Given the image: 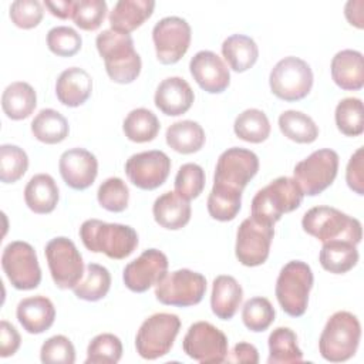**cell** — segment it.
<instances>
[{"instance_id": "6da1fadb", "label": "cell", "mask_w": 364, "mask_h": 364, "mask_svg": "<svg viewBox=\"0 0 364 364\" xmlns=\"http://www.w3.org/2000/svg\"><path fill=\"white\" fill-rule=\"evenodd\" d=\"M95 46L104 60L105 71L114 82L129 84L136 80L142 61L135 51L134 40L129 34L108 28L97 36Z\"/></svg>"}, {"instance_id": "7a4b0ae2", "label": "cell", "mask_w": 364, "mask_h": 364, "mask_svg": "<svg viewBox=\"0 0 364 364\" xmlns=\"http://www.w3.org/2000/svg\"><path fill=\"white\" fill-rule=\"evenodd\" d=\"M80 237L90 252L104 253L115 260L128 257L138 246V233L134 228L100 219L85 220L80 228Z\"/></svg>"}, {"instance_id": "3957f363", "label": "cell", "mask_w": 364, "mask_h": 364, "mask_svg": "<svg viewBox=\"0 0 364 364\" xmlns=\"http://www.w3.org/2000/svg\"><path fill=\"white\" fill-rule=\"evenodd\" d=\"M304 193L294 178L280 176L260 189L252 199V218L274 226L284 213L296 210Z\"/></svg>"}, {"instance_id": "277c9868", "label": "cell", "mask_w": 364, "mask_h": 364, "mask_svg": "<svg viewBox=\"0 0 364 364\" xmlns=\"http://www.w3.org/2000/svg\"><path fill=\"white\" fill-rule=\"evenodd\" d=\"M360 338L361 324L358 318L350 311H336L320 334L318 351L327 361H347L355 354Z\"/></svg>"}, {"instance_id": "5b68a950", "label": "cell", "mask_w": 364, "mask_h": 364, "mask_svg": "<svg viewBox=\"0 0 364 364\" xmlns=\"http://www.w3.org/2000/svg\"><path fill=\"white\" fill-rule=\"evenodd\" d=\"M306 233L324 242L348 240L358 245L363 237L361 222L331 206H316L301 219Z\"/></svg>"}, {"instance_id": "8992f818", "label": "cell", "mask_w": 364, "mask_h": 364, "mask_svg": "<svg viewBox=\"0 0 364 364\" xmlns=\"http://www.w3.org/2000/svg\"><path fill=\"white\" fill-rule=\"evenodd\" d=\"M313 282L311 267L301 260H291L282 267L274 291L277 301L286 314L300 317L306 313Z\"/></svg>"}, {"instance_id": "52a82bcc", "label": "cell", "mask_w": 364, "mask_h": 364, "mask_svg": "<svg viewBox=\"0 0 364 364\" xmlns=\"http://www.w3.org/2000/svg\"><path fill=\"white\" fill-rule=\"evenodd\" d=\"M181 330V320L172 313H156L145 318L135 337L136 353L145 360H156L169 353Z\"/></svg>"}, {"instance_id": "ba28073f", "label": "cell", "mask_w": 364, "mask_h": 364, "mask_svg": "<svg viewBox=\"0 0 364 364\" xmlns=\"http://www.w3.org/2000/svg\"><path fill=\"white\" fill-rule=\"evenodd\" d=\"M272 92L283 101H300L313 87V71L299 57H284L276 63L269 75Z\"/></svg>"}, {"instance_id": "9c48e42d", "label": "cell", "mask_w": 364, "mask_h": 364, "mask_svg": "<svg viewBox=\"0 0 364 364\" xmlns=\"http://www.w3.org/2000/svg\"><path fill=\"white\" fill-rule=\"evenodd\" d=\"M257 171L259 158L255 152L239 146L229 148L218 159L212 188L242 193Z\"/></svg>"}, {"instance_id": "30bf717a", "label": "cell", "mask_w": 364, "mask_h": 364, "mask_svg": "<svg viewBox=\"0 0 364 364\" xmlns=\"http://www.w3.org/2000/svg\"><path fill=\"white\" fill-rule=\"evenodd\" d=\"M205 293V276L189 269L166 273L155 287V297L159 303L176 307L195 306L202 301Z\"/></svg>"}, {"instance_id": "8fae6325", "label": "cell", "mask_w": 364, "mask_h": 364, "mask_svg": "<svg viewBox=\"0 0 364 364\" xmlns=\"http://www.w3.org/2000/svg\"><path fill=\"white\" fill-rule=\"evenodd\" d=\"M337 171L338 154L333 149L323 148L300 161L294 166L293 173L301 192L309 196H316L334 182Z\"/></svg>"}, {"instance_id": "7c38bea8", "label": "cell", "mask_w": 364, "mask_h": 364, "mask_svg": "<svg viewBox=\"0 0 364 364\" xmlns=\"http://www.w3.org/2000/svg\"><path fill=\"white\" fill-rule=\"evenodd\" d=\"M46 259L53 282L58 289H74L84 276V262L73 240L64 236L46 245Z\"/></svg>"}, {"instance_id": "4fadbf2b", "label": "cell", "mask_w": 364, "mask_h": 364, "mask_svg": "<svg viewBox=\"0 0 364 364\" xmlns=\"http://www.w3.org/2000/svg\"><path fill=\"white\" fill-rule=\"evenodd\" d=\"M1 267L11 286L17 290H33L41 282L37 253L27 242H10L1 255Z\"/></svg>"}, {"instance_id": "5bb4252c", "label": "cell", "mask_w": 364, "mask_h": 364, "mask_svg": "<svg viewBox=\"0 0 364 364\" xmlns=\"http://www.w3.org/2000/svg\"><path fill=\"white\" fill-rule=\"evenodd\" d=\"M182 347L188 357L202 364L223 363L229 353L225 333L208 321L193 323L183 337Z\"/></svg>"}, {"instance_id": "9a60e30c", "label": "cell", "mask_w": 364, "mask_h": 364, "mask_svg": "<svg viewBox=\"0 0 364 364\" xmlns=\"http://www.w3.org/2000/svg\"><path fill=\"white\" fill-rule=\"evenodd\" d=\"M191 37V26L185 18L178 16L161 18L152 28L158 61L166 65L178 63L186 54Z\"/></svg>"}, {"instance_id": "2e32d148", "label": "cell", "mask_w": 364, "mask_h": 364, "mask_svg": "<svg viewBox=\"0 0 364 364\" xmlns=\"http://www.w3.org/2000/svg\"><path fill=\"white\" fill-rule=\"evenodd\" d=\"M273 236L274 228L272 225L260 223L252 216L245 219L236 233V259L249 267L263 264L269 257Z\"/></svg>"}, {"instance_id": "e0dca14e", "label": "cell", "mask_w": 364, "mask_h": 364, "mask_svg": "<svg viewBox=\"0 0 364 364\" xmlns=\"http://www.w3.org/2000/svg\"><path fill=\"white\" fill-rule=\"evenodd\" d=\"M171 159L158 149L134 154L125 162L128 179L139 189L154 191L159 188L169 176Z\"/></svg>"}, {"instance_id": "ac0fdd59", "label": "cell", "mask_w": 364, "mask_h": 364, "mask_svg": "<svg viewBox=\"0 0 364 364\" xmlns=\"http://www.w3.org/2000/svg\"><path fill=\"white\" fill-rule=\"evenodd\" d=\"M168 264L165 253L158 249H146L125 266L122 273L124 284L131 291L144 293L166 276Z\"/></svg>"}, {"instance_id": "d6986e66", "label": "cell", "mask_w": 364, "mask_h": 364, "mask_svg": "<svg viewBox=\"0 0 364 364\" xmlns=\"http://www.w3.org/2000/svg\"><path fill=\"white\" fill-rule=\"evenodd\" d=\"M58 169L63 181L75 191L90 188L98 173V161L84 148H71L61 154Z\"/></svg>"}, {"instance_id": "ffe728a7", "label": "cell", "mask_w": 364, "mask_h": 364, "mask_svg": "<svg viewBox=\"0 0 364 364\" xmlns=\"http://www.w3.org/2000/svg\"><path fill=\"white\" fill-rule=\"evenodd\" d=\"M189 71L198 85L209 92H223L230 84V73L223 60L213 51H198L189 63Z\"/></svg>"}, {"instance_id": "44dd1931", "label": "cell", "mask_w": 364, "mask_h": 364, "mask_svg": "<svg viewBox=\"0 0 364 364\" xmlns=\"http://www.w3.org/2000/svg\"><path fill=\"white\" fill-rule=\"evenodd\" d=\"M195 94L189 82L181 77H168L159 82L155 91L156 108L169 117L185 114L193 104Z\"/></svg>"}, {"instance_id": "7402d4cb", "label": "cell", "mask_w": 364, "mask_h": 364, "mask_svg": "<svg viewBox=\"0 0 364 364\" xmlns=\"http://www.w3.org/2000/svg\"><path fill=\"white\" fill-rule=\"evenodd\" d=\"M16 316L23 328L30 334L47 331L55 320V309L46 296L26 297L17 304Z\"/></svg>"}, {"instance_id": "603a6c76", "label": "cell", "mask_w": 364, "mask_h": 364, "mask_svg": "<svg viewBox=\"0 0 364 364\" xmlns=\"http://www.w3.org/2000/svg\"><path fill=\"white\" fill-rule=\"evenodd\" d=\"M92 92V78L91 75L80 68L70 67L64 70L55 82V95L58 101L65 107H80L82 105Z\"/></svg>"}, {"instance_id": "cb8c5ba5", "label": "cell", "mask_w": 364, "mask_h": 364, "mask_svg": "<svg viewBox=\"0 0 364 364\" xmlns=\"http://www.w3.org/2000/svg\"><path fill=\"white\" fill-rule=\"evenodd\" d=\"M331 78L341 90L358 91L364 85V58L357 50H341L331 60Z\"/></svg>"}, {"instance_id": "d4e9b609", "label": "cell", "mask_w": 364, "mask_h": 364, "mask_svg": "<svg viewBox=\"0 0 364 364\" xmlns=\"http://www.w3.org/2000/svg\"><path fill=\"white\" fill-rule=\"evenodd\" d=\"M154 9L152 0H119L108 16L111 30L129 34L152 16Z\"/></svg>"}, {"instance_id": "484cf974", "label": "cell", "mask_w": 364, "mask_h": 364, "mask_svg": "<svg viewBox=\"0 0 364 364\" xmlns=\"http://www.w3.org/2000/svg\"><path fill=\"white\" fill-rule=\"evenodd\" d=\"M189 200L176 192H165L158 196L152 206L155 222L169 230H178L188 225L191 220Z\"/></svg>"}, {"instance_id": "4316f807", "label": "cell", "mask_w": 364, "mask_h": 364, "mask_svg": "<svg viewBox=\"0 0 364 364\" xmlns=\"http://www.w3.org/2000/svg\"><path fill=\"white\" fill-rule=\"evenodd\" d=\"M242 299V286L233 276L220 274L213 280L210 307L218 318L230 320L236 314Z\"/></svg>"}, {"instance_id": "83f0119b", "label": "cell", "mask_w": 364, "mask_h": 364, "mask_svg": "<svg viewBox=\"0 0 364 364\" xmlns=\"http://www.w3.org/2000/svg\"><path fill=\"white\" fill-rule=\"evenodd\" d=\"M58 186L48 173L34 175L24 188L26 205L38 215L53 212L58 203Z\"/></svg>"}, {"instance_id": "f1b7e54d", "label": "cell", "mask_w": 364, "mask_h": 364, "mask_svg": "<svg viewBox=\"0 0 364 364\" xmlns=\"http://www.w3.org/2000/svg\"><path fill=\"white\" fill-rule=\"evenodd\" d=\"M37 105L34 88L24 81H16L6 87L1 95V108L7 118L20 121L30 117Z\"/></svg>"}, {"instance_id": "f546056e", "label": "cell", "mask_w": 364, "mask_h": 364, "mask_svg": "<svg viewBox=\"0 0 364 364\" xmlns=\"http://www.w3.org/2000/svg\"><path fill=\"white\" fill-rule=\"evenodd\" d=\"M318 260L321 267L330 273H347L358 262L357 245L348 240L324 242L318 255Z\"/></svg>"}, {"instance_id": "4dcf8cb0", "label": "cell", "mask_w": 364, "mask_h": 364, "mask_svg": "<svg viewBox=\"0 0 364 364\" xmlns=\"http://www.w3.org/2000/svg\"><path fill=\"white\" fill-rule=\"evenodd\" d=\"M222 55L233 71L245 73L256 64L259 48L252 37L232 34L222 43Z\"/></svg>"}, {"instance_id": "1f68e13d", "label": "cell", "mask_w": 364, "mask_h": 364, "mask_svg": "<svg viewBox=\"0 0 364 364\" xmlns=\"http://www.w3.org/2000/svg\"><path fill=\"white\" fill-rule=\"evenodd\" d=\"M165 138L166 144L173 151L188 155L202 149L205 144V131L196 121L183 119L169 125Z\"/></svg>"}, {"instance_id": "d6a6232c", "label": "cell", "mask_w": 364, "mask_h": 364, "mask_svg": "<svg viewBox=\"0 0 364 364\" xmlns=\"http://www.w3.org/2000/svg\"><path fill=\"white\" fill-rule=\"evenodd\" d=\"M31 132L40 142L53 145L68 136L70 127L63 114L53 108H44L31 121Z\"/></svg>"}, {"instance_id": "836d02e7", "label": "cell", "mask_w": 364, "mask_h": 364, "mask_svg": "<svg viewBox=\"0 0 364 364\" xmlns=\"http://www.w3.org/2000/svg\"><path fill=\"white\" fill-rule=\"evenodd\" d=\"M269 364H290L303 361L297 336L289 327H277L269 336Z\"/></svg>"}, {"instance_id": "e575fe53", "label": "cell", "mask_w": 364, "mask_h": 364, "mask_svg": "<svg viewBox=\"0 0 364 364\" xmlns=\"http://www.w3.org/2000/svg\"><path fill=\"white\" fill-rule=\"evenodd\" d=\"M279 128L282 134L297 142V144H311L318 136V127L307 114L301 111L287 109L279 117Z\"/></svg>"}, {"instance_id": "d590c367", "label": "cell", "mask_w": 364, "mask_h": 364, "mask_svg": "<svg viewBox=\"0 0 364 364\" xmlns=\"http://www.w3.org/2000/svg\"><path fill=\"white\" fill-rule=\"evenodd\" d=\"M161 128L158 117L146 108L132 109L124 119L122 129L125 136L136 144H144L155 139Z\"/></svg>"}, {"instance_id": "8d00e7d4", "label": "cell", "mask_w": 364, "mask_h": 364, "mask_svg": "<svg viewBox=\"0 0 364 364\" xmlns=\"http://www.w3.org/2000/svg\"><path fill=\"white\" fill-rule=\"evenodd\" d=\"M111 287V274L107 267L90 263L82 279L73 289L74 294L85 301H98L107 296Z\"/></svg>"}, {"instance_id": "74e56055", "label": "cell", "mask_w": 364, "mask_h": 364, "mask_svg": "<svg viewBox=\"0 0 364 364\" xmlns=\"http://www.w3.org/2000/svg\"><path fill=\"white\" fill-rule=\"evenodd\" d=\"M233 131L237 138L246 142L260 144L270 135V122L263 111L249 108L236 117Z\"/></svg>"}, {"instance_id": "f35d334b", "label": "cell", "mask_w": 364, "mask_h": 364, "mask_svg": "<svg viewBox=\"0 0 364 364\" xmlns=\"http://www.w3.org/2000/svg\"><path fill=\"white\" fill-rule=\"evenodd\" d=\"M334 119L338 131L347 136H358L364 131L363 102L360 98H343L334 112Z\"/></svg>"}, {"instance_id": "ab89813d", "label": "cell", "mask_w": 364, "mask_h": 364, "mask_svg": "<svg viewBox=\"0 0 364 364\" xmlns=\"http://www.w3.org/2000/svg\"><path fill=\"white\" fill-rule=\"evenodd\" d=\"M122 357L121 340L111 334L102 333L95 336L87 347V364H115Z\"/></svg>"}, {"instance_id": "60d3db41", "label": "cell", "mask_w": 364, "mask_h": 364, "mask_svg": "<svg viewBox=\"0 0 364 364\" xmlns=\"http://www.w3.org/2000/svg\"><path fill=\"white\" fill-rule=\"evenodd\" d=\"M276 316V311L266 297H252L249 299L242 310L243 324L255 333L264 331L270 327Z\"/></svg>"}, {"instance_id": "b9f144b4", "label": "cell", "mask_w": 364, "mask_h": 364, "mask_svg": "<svg viewBox=\"0 0 364 364\" xmlns=\"http://www.w3.org/2000/svg\"><path fill=\"white\" fill-rule=\"evenodd\" d=\"M28 168L27 154L17 145L0 146V179L3 183L17 182Z\"/></svg>"}, {"instance_id": "7bdbcfd3", "label": "cell", "mask_w": 364, "mask_h": 364, "mask_svg": "<svg viewBox=\"0 0 364 364\" xmlns=\"http://www.w3.org/2000/svg\"><path fill=\"white\" fill-rule=\"evenodd\" d=\"M240 206H242V193L212 188L208 196V212L213 219L219 222L233 220L239 213Z\"/></svg>"}, {"instance_id": "ee69618b", "label": "cell", "mask_w": 364, "mask_h": 364, "mask_svg": "<svg viewBox=\"0 0 364 364\" xmlns=\"http://www.w3.org/2000/svg\"><path fill=\"white\" fill-rule=\"evenodd\" d=\"M98 203L108 212H122L128 206L129 189L121 178H108L105 179L97 192Z\"/></svg>"}, {"instance_id": "f6af8a7d", "label": "cell", "mask_w": 364, "mask_h": 364, "mask_svg": "<svg viewBox=\"0 0 364 364\" xmlns=\"http://www.w3.org/2000/svg\"><path fill=\"white\" fill-rule=\"evenodd\" d=\"M205 188V171L198 164H183L175 176V192L191 200L198 198Z\"/></svg>"}, {"instance_id": "bcb514c9", "label": "cell", "mask_w": 364, "mask_h": 364, "mask_svg": "<svg viewBox=\"0 0 364 364\" xmlns=\"http://www.w3.org/2000/svg\"><path fill=\"white\" fill-rule=\"evenodd\" d=\"M81 44V36L68 26H57L47 33L48 50L55 55L73 57L80 51Z\"/></svg>"}, {"instance_id": "7dc6e473", "label": "cell", "mask_w": 364, "mask_h": 364, "mask_svg": "<svg viewBox=\"0 0 364 364\" xmlns=\"http://www.w3.org/2000/svg\"><path fill=\"white\" fill-rule=\"evenodd\" d=\"M108 7L104 0H80L75 3L73 20L77 27L85 31H94L100 28Z\"/></svg>"}, {"instance_id": "c3c4849f", "label": "cell", "mask_w": 364, "mask_h": 364, "mask_svg": "<svg viewBox=\"0 0 364 364\" xmlns=\"http://www.w3.org/2000/svg\"><path fill=\"white\" fill-rule=\"evenodd\" d=\"M40 358L46 364H73L75 361V348L70 338L57 334L43 343Z\"/></svg>"}, {"instance_id": "681fc988", "label": "cell", "mask_w": 364, "mask_h": 364, "mask_svg": "<svg viewBox=\"0 0 364 364\" xmlns=\"http://www.w3.org/2000/svg\"><path fill=\"white\" fill-rule=\"evenodd\" d=\"M44 9L37 0H16L10 6L11 21L24 30L34 28L43 20Z\"/></svg>"}, {"instance_id": "f907efd6", "label": "cell", "mask_w": 364, "mask_h": 364, "mask_svg": "<svg viewBox=\"0 0 364 364\" xmlns=\"http://www.w3.org/2000/svg\"><path fill=\"white\" fill-rule=\"evenodd\" d=\"M364 149L358 148L348 159L346 169V182L357 195H364Z\"/></svg>"}, {"instance_id": "816d5d0a", "label": "cell", "mask_w": 364, "mask_h": 364, "mask_svg": "<svg viewBox=\"0 0 364 364\" xmlns=\"http://www.w3.org/2000/svg\"><path fill=\"white\" fill-rule=\"evenodd\" d=\"M21 344V337L16 327L7 320L0 321V355L10 357L17 353Z\"/></svg>"}, {"instance_id": "f5cc1de1", "label": "cell", "mask_w": 364, "mask_h": 364, "mask_svg": "<svg viewBox=\"0 0 364 364\" xmlns=\"http://www.w3.org/2000/svg\"><path fill=\"white\" fill-rule=\"evenodd\" d=\"M229 363H246V364H257L259 363V353L257 348L250 343H237L232 348V351L226 355Z\"/></svg>"}, {"instance_id": "db71d44e", "label": "cell", "mask_w": 364, "mask_h": 364, "mask_svg": "<svg viewBox=\"0 0 364 364\" xmlns=\"http://www.w3.org/2000/svg\"><path fill=\"white\" fill-rule=\"evenodd\" d=\"M364 1L363 0H350L346 3L344 7V14L347 21L357 27V28H363L364 27Z\"/></svg>"}, {"instance_id": "11a10c76", "label": "cell", "mask_w": 364, "mask_h": 364, "mask_svg": "<svg viewBox=\"0 0 364 364\" xmlns=\"http://www.w3.org/2000/svg\"><path fill=\"white\" fill-rule=\"evenodd\" d=\"M75 3L73 0H55V1H44L46 9H48V11L58 17V18H73L74 14V9H75Z\"/></svg>"}]
</instances>
